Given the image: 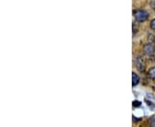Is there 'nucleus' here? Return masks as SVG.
Instances as JSON below:
<instances>
[{"label": "nucleus", "mask_w": 155, "mask_h": 127, "mask_svg": "<svg viewBox=\"0 0 155 127\" xmlns=\"http://www.w3.org/2000/svg\"><path fill=\"white\" fill-rule=\"evenodd\" d=\"M134 16L137 22H143L147 19L148 13L147 11H142V10H136V11L134 12Z\"/></svg>", "instance_id": "1"}, {"label": "nucleus", "mask_w": 155, "mask_h": 127, "mask_svg": "<svg viewBox=\"0 0 155 127\" xmlns=\"http://www.w3.org/2000/svg\"><path fill=\"white\" fill-rule=\"evenodd\" d=\"M144 52L147 55L153 56L155 53V46L152 43L146 44L144 46Z\"/></svg>", "instance_id": "2"}, {"label": "nucleus", "mask_w": 155, "mask_h": 127, "mask_svg": "<svg viewBox=\"0 0 155 127\" xmlns=\"http://www.w3.org/2000/svg\"><path fill=\"white\" fill-rule=\"evenodd\" d=\"M136 68L140 71H143L145 70V59L142 56H139L136 59Z\"/></svg>", "instance_id": "3"}, {"label": "nucleus", "mask_w": 155, "mask_h": 127, "mask_svg": "<svg viewBox=\"0 0 155 127\" xmlns=\"http://www.w3.org/2000/svg\"><path fill=\"white\" fill-rule=\"evenodd\" d=\"M139 83H140V78L137 76V74L133 73L132 74V83H133V86H136Z\"/></svg>", "instance_id": "4"}, {"label": "nucleus", "mask_w": 155, "mask_h": 127, "mask_svg": "<svg viewBox=\"0 0 155 127\" xmlns=\"http://www.w3.org/2000/svg\"><path fill=\"white\" fill-rule=\"evenodd\" d=\"M147 75H148V77H149L151 79H153V80H155V67L150 69L149 71H148Z\"/></svg>", "instance_id": "5"}, {"label": "nucleus", "mask_w": 155, "mask_h": 127, "mask_svg": "<svg viewBox=\"0 0 155 127\" xmlns=\"http://www.w3.org/2000/svg\"><path fill=\"white\" fill-rule=\"evenodd\" d=\"M140 105H141V103L140 102V101H138V100H134L133 102V106H134V107H138V106H140Z\"/></svg>", "instance_id": "6"}, {"label": "nucleus", "mask_w": 155, "mask_h": 127, "mask_svg": "<svg viewBox=\"0 0 155 127\" xmlns=\"http://www.w3.org/2000/svg\"><path fill=\"white\" fill-rule=\"evenodd\" d=\"M151 28L155 31V18L151 22Z\"/></svg>", "instance_id": "7"}, {"label": "nucleus", "mask_w": 155, "mask_h": 127, "mask_svg": "<svg viewBox=\"0 0 155 127\" xmlns=\"http://www.w3.org/2000/svg\"><path fill=\"white\" fill-rule=\"evenodd\" d=\"M150 123H151L152 125L155 126V118H152V119H150Z\"/></svg>", "instance_id": "8"}, {"label": "nucleus", "mask_w": 155, "mask_h": 127, "mask_svg": "<svg viewBox=\"0 0 155 127\" xmlns=\"http://www.w3.org/2000/svg\"><path fill=\"white\" fill-rule=\"evenodd\" d=\"M150 5H151V7H152L153 9H154L155 10V0H152Z\"/></svg>", "instance_id": "9"}]
</instances>
